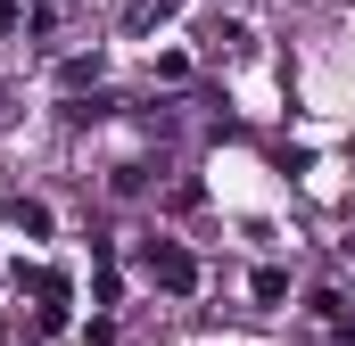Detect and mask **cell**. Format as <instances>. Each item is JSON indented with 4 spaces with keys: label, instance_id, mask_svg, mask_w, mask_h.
Returning <instances> with one entry per match:
<instances>
[{
    "label": "cell",
    "instance_id": "cell-1",
    "mask_svg": "<svg viewBox=\"0 0 355 346\" xmlns=\"http://www.w3.org/2000/svg\"><path fill=\"white\" fill-rule=\"evenodd\" d=\"M141 272H149L157 289H174V297L198 289V256H190L182 239H141Z\"/></svg>",
    "mask_w": 355,
    "mask_h": 346
},
{
    "label": "cell",
    "instance_id": "cell-2",
    "mask_svg": "<svg viewBox=\"0 0 355 346\" xmlns=\"http://www.w3.org/2000/svg\"><path fill=\"white\" fill-rule=\"evenodd\" d=\"M17 280L42 297V330H67V297H75V280H67V272H50V264H17Z\"/></svg>",
    "mask_w": 355,
    "mask_h": 346
},
{
    "label": "cell",
    "instance_id": "cell-3",
    "mask_svg": "<svg viewBox=\"0 0 355 346\" xmlns=\"http://www.w3.org/2000/svg\"><path fill=\"white\" fill-rule=\"evenodd\" d=\"M248 50H257V42H248V25H232V17H215V25H207V58H215V66H248Z\"/></svg>",
    "mask_w": 355,
    "mask_h": 346
},
{
    "label": "cell",
    "instance_id": "cell-4",
    "mask_svg": "<svg viewBox=\"0 0 355 346\" xmlns=\"http://www.w3.org/2000/svg\"><path fill=\"white\" fill-rule=\"evenodd\" d=\"M174 8H182V0H124V33H157Z\"/></svg>",
    "mask_w": 355,
    "mask_h": 346
},
{
    "label": "cell",
    "instance_id": "cell-5",
    "mask_svg": "<svg viewBox=\"0 0 355 346\" xmlns=\"http://www.w3.org/2000/svg\"><path fill=\"white\" fill-rule=\"evenodd\" d=\"M8 223H17L25 239H50V206H42V198H8Z\"/></svg>",
    "mask_w": 355,
    "mask_h": 346
},
{
    "label": "cell",
    "instance_id": "cell-6",
    "mask_svg": "<svg viewBox=\"0 0 355 346\" xmlns=\"http://www.w3.org/2000/svg\"><path fill=\"white\" fill-rule=\"evenodd\" d=\"M99 116H116V91H91V99H67V124H99Z\"/></svg>",
    "mask_w": 355,
    "mask_h": 346
},
{
    "label": "cell",
    "instance_id": "cell-7",
    "mask_svg": "<svg viewBox=\"0 0 355 346\" xmlns=\"http://www.w3.org/2000/svg\"><path fill=\"white\" fill-rule=\"evenodd\" d=\"M248 289H257V305H281V297H289V272H281V264H265Z\"/></svg>",
    "mask_w": 355,
    "mask_h": 346
},
{
    "label": "cell",
    "instance_id": "cell-8",
    "mask_svg": "<svg viewBox=\"0 0 355 346\" xmlns=\"http://www.w3.org/2000/svg\"><path fill=\"white\" fill-rule=\"evenodd\" d=\"M58 83H67V91H83V83H99V50H83V58H67V66H58Z\"/></svg>",
    "mask_w": 355,
    "mask_h": 346
},
{
    "label": "cell",
    "instance_id": "cell-9",
    "mask_svg": "<svg viewBox=\"0 0 355 346\" xmlns=\"http://www.w3.org/2000/svg\"><path fill=\"white\" fill-rule=\"evenodd\" d=\"M75 0H33V33H58V17H67Z\"/></svg>",
    "mask_w": 355,
    "mask_h": 346
},
{
    "label": "cell",
    "instance_id": "cell-10",
    "mask_svg": "<svg viewBox=\"0 0 355 346\" xmlns=\"http://www.w3.org/2000/svg\"><path fill=\"white\" fill-rule=\"evenodd\" d=\"M25 25V0H0V33H17Z\"/></svg>",
    "mask_w": 355,
    "mask_h": 346
}]
</instances>
